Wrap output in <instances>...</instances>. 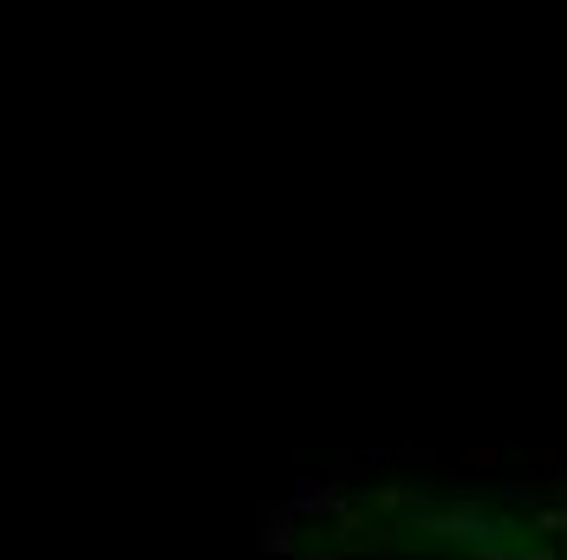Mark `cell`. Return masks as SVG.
Returning <instances> with one entry per match:
<instances>
[{
  "label": "cell",
  "instance_id": "6da1fadb",
  "mask_svg": "<svg viewBox=\"0 0 567 560\" xmlns=\"http://www.w3.org/2000/svg\"><path fill=\"white\" fill-rule=\"evenodd\" d=\"M404 528H417V535H437V541H509L515 535V521H503V515H489L483 502H451V508H437V502H424V508H411L404 515Z\"/></svg>",
  "mask_w": 567,
  "mask_h": 560
},
{
  "label": "cell",
  "instance_id": "7a4b0ae2",
  "mask_svg": "<svg viewBox=\"0 0 567 560\" xmlns=\"http://www.w3.org/2000/svg\"><path fill=\"white\" fill-rule=\"evenodd\" d=\"M255 521H261V528H255V548H261V554H293V548H300V528H307V521H300L287 502L261 508Z\"/></svg>",
  "mask_w": 567,
  "mask_h": 560
},
{
  "label": "cell",
  "instance_id": "3957f363",
  "mask_svg": "<svg viewBox=\"0 0 567 560\" xmlns=\"http://www.w3.org/2000/svg\"><path fill=\"white\" fill-rule=\"evenodd\" d=\"M287 508H293L300 521H333V515L346 508V489H340V483H293Z\"/></svg>",
  "mask_w": 567,
  "mask_h": 560
},
{
  "label": "cell",
  "instance_id": "277c9868",
  "mask_svg": "<svg viewBox=\"0 0 567 560\" xmlns=\"http://www.w3.org/2000/svg\"><path fill=\"white\" fill-rule=\"evenodd\" d=\"M424 502H431V496H424L417 483H385V489L372 496V508H379V515H411V508H424Z\"/></svg>",
  "mask_w": 567,
  "mask_h": 560
},
{
  "label": "cell",
  "instance_id": "5b68a950",
  "mask_svg": "<svg viewBox=\"0 0 567 560\" xmlns=\"http://www.w3.org/2000/svg\"><path fill=\"white\" fill-rule=\"evenodd\" d=\"M528 535L561 541V535H567V502H535V508H528Z\"/></svg>",
  "mask_w": 567,
  "mask_h": 560
},
{
  "label": "cell",
  "instance_id": "8992f818",
  "mask_svg": "<svg viewBox=\"0 0 567 560\" xmlns=\"http://www.w3.org/2000/svg\"><path fill=\"white\" fill-rule=\"evenodd\" d=\"M456 463H463V469H483V476H489V469H503V456H496L489 444H470V449H456Z\"/></svg>",
  "mask_w": 567,
  "mask_h": 560
}]
</instances>
